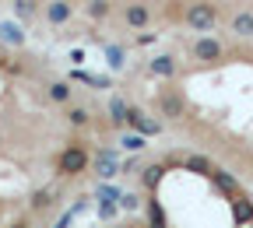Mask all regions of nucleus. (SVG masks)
<instances>
[{"mask_svg": "<svg viewBox=\"0 0 253 228\" xmlns=\"http://www.w3.org/2000/svg\"><path fill=\"white\" fill-rule=\"evenodd\" d=\"M84 165H88V154L81 148H67L60 154V176H78L84 172Z\"/></svg>", "mask_w": 253, "mask_h": 228, "instance_id": "nucleus-1", "label": "nucleus"}, {"mask_svg": "<svg viewBox=\"0 0 253 228\" xmlns=\"http://www.w3.org/2000/svg\"><path fill=\"white\" fill-rule=\"evenodd\" d=\"M186 21H190V25H194L197 32H208V28L214 25V11H211L208 4H194V7H190V11H186Z\"/></svg>", "mask_w": 253, "mask_h": 228, "instance_id": "nucleus-2", "label": "nucleus"}, {"mask_svg": "<svg viewBox=\"0 0 253 228\" xmlns=\"http://www.w3.org/2000/svg\"><path fill=\"white\" fill-rule=\"evenodd\" d=\"M126 123H130V126L137 130V134H158V130H162L155 119H148V116H144V113H137V109L126 113Z\"/></svg>", "mask_w": 253, "mask_h": 228, "instance_id": "nucleus-3", "label": "nucleus"}, {"mask_svg": "<svg viewBox=\"0 0 253 228\" xmlns=\"http://www.w3.org/2000/svg\"><path fill=\"white\" fill-rule=\"evenodd\" d=\"M99 176H102V179H113V176H116V154H113V151H102V154H99Z\"/></svg>", "mask_w": 253, "mask_h": 228, "instance_id": "nucleus-4", "label": "nucleus"}, {"mask_svg": "<svg viewBox=\"0 0 253 228\" xmlns=\"http://www.w3.org/2000/svg\"><path fill=\"white\" fill-rule=\"evenodd\" d=\"M151 71H155V74H162V77H172L176 63H172V56H155V60H151Z\"/></svg>", "mask_w": 253, "mask_h": 228, "instance_id": "nucleus-5", "label": "nucleus"}, {"mask_svg": "<svg viewBox=\"0 0 253 228\" xmlns=\"http://www.w3.org/2000/svg\"><path fill=\"white\" fill-rule=\"evenodd\" d=\"M71 18V4H63V0H56V4H49V21L60 25V21H67Z\"/></svg>", "mask_w": 253, "mask_h": 228, "instance_id": "nucleus-6", "label": "nucleus"}, {"mask_svg": "<svg viewBox=\"0 0 253 228\" xmlns=\"http://www.w3.org/2000/svg\"><path fill=\"white\" fill-rule=\"evenodd\" d=\"M218 53H221V46H218L214 39H201V42H197V56H201V60H214Z\"/></svg>", "mask_w": 253, "mask_h": 228, "instance_id": "nucleus-7", "label": "nucleus"}, {"mask_svg": "<svg viewBox=\"0 0 253 228\" xmlns=\"http://www.w3.org/2000/svg\"><path fill=\"white\" fill-rule=\"evenodd\" d=\"M232 211H236V221H239V225H246V221H253V204H250V200H243V197H239Z\"/></svg>", "mask_w": 253, "mask_h": 228, "instance_id": "nucleus-8", "label": "nucleus"}, {"mask_svg": "<svg viewBox=\"0 0 253 228\" xmlns=\"http://www.w3.org/2000/svg\"><path fill=\"white\" fill-rule=\"evenodd\" d=\"M126 21H130L134 28H141V25L148 21V11H144L141 4H130V7H126Z\"/></svg>", "mask_w": 253, "mask_h": 228, "instance_id": "nucleus-9", "label": "nucleus"}, {"mask_svg": "<svg viewBox=\"0 0 253 228\" xmlns=\"http://www.w3.org/2000/svg\"><path fill=\"white\" fill-rule=\"evenodd\" d=\"M232 28L239 32V36H253V14H239V18L232 21Z\"/></svg>", "mask_w": 253, "mask_h": 228, "instance_id": "nucleus-10", "label": "nucleus"}, {"mask_svg": "<svg viewBox=\"0 0 253 228\" xmlns=\"http://www.w3.org/2000/svg\"><path fill=\"white\" fill-rule=\"evenodd\" d=\"M0 36H4L7 42H25V32L18 25H4V28H0Z\"/></svg>", "mask_w": 253, "mask_h": 228, "instance_id": "nucleus-11", "label": "nucleus"}, {"mask_svg": "<svg viewBox=\"0 0 253 228\" xmlns=\"http://www.w3.org/2000/svg\"><path fill=\"white\" fill-rule=\"evenodd\" d=\"M109 113H113V123H126V113H130V109H126L120 99H113L109 102Z\"/></svg>", "mask_w": 253, "mask_h": 228, "instance_id": "nucleus-12", "label": "nucleus"}, {"mask_svg": "<svg viewBox=\"0 0 253 228\" xmlns=\"http://www.w3.org/2000/svg\"><path fill=\"white\" fill-rule=\"evenodd\" d=\"M123 148H126V151H141V148H144V137H141V134H126V137H123Z\"/></svg>", "mask_w": 253, "mask_h": 228, "instance_id": "nucleus-13", "label": "nucleus"}, {"mask_svg": "<svg viewBox=\"0 0 253 228\" xmlns=\"http://www.w3.org/2000/svg\"><path fill=\"white\" fill-rule=\"evenodd\" d=\"M67 95H71V88H67V84H63V81L49 88V99H56V102H67Z\"/></svg>", "mask_w": 253, "mask_h": 228, "instance_id": "nucleus-14", "label": "nucleus"}, {"mask_svg": "<svg viewBox=\"0 0 253 228\" xmlns=\"http://www.w3.org/2000/svg\"><path fill=\"white\" fill-rule=\"evenodd\" d=\"M88 14H91V18H102V14H109V4H106V0H91V4H88Z\"/></svg>", "mask_w": 253, "mask_h": 228, "instance_id": "nucleus-15", "label": "nucleus"}, {"mask_svg": "<svg viewBox=\"0 0 253 228\" xmlns=\"http://www.w3.org/2000/svg\"><path fill=\"white\" fill-rule=\"evenodd\" d=\"M32 11H36V4H32V0H14V14H18V18H28Z\"/></svg>", "mask_w": 253, "mask_h": 228, "instance_id": "nucleus-16", "label": "nucleus"}, {"mask_svg": "<svg viewBox=\"0 0 253 228\" xmlns=\"http://www.w3.org/2000/svg\"><path fill=\"white\" fill-rule=\"evenodd\" d=\"M106 56H109V63H113L116 71L123 67V49H116V46H106Z\"/></svg>", "mask_w": 253, "mask_h": 228, "instance_id": "nucleus-17", "label": "nucleus"}, {"mask_svg": "<svg viewBox=\"0 0 253 228\" xmlns=\"http://www.w3.org/2000/svg\"><path fill=\"white\" fill-rule=\"evenodd\" d=\"M158 179H162V165H151V169H144V183H148V186H155Z\"/></svg>", "mask_w": 253, "mask_h": 228, "instance_id": "nucleus-18", "label": "nucleus"}, {"mask_svg": "<svg viewBox=\"0 0 253 228\" xmlns=\"http://www.w3.org/2000/svg\"><path fill=\"white\" fill-rule=\"evenodd\" d=\"M162 109H166L169 116H176V113L183 109V102H179V99H162Z\"/></svg>", "mask_w": 253, "mask_h": 228, "instance_id": "nucleus-19", "label": "nucleus"}, {"mask_svg": "<svg viewBox=\"0 0 253 228\" xmlns=\"http://www.w3.org/2000/svg\"><path fill=\"white\" fill-rule=\"evenodd\" d=\"M71 123H74V126H84V123H88V113H84V109H71Z\"/></svg>", "mask_w": 253, "mask_h": 228, "instance_id": "nucleus-20", "label": "nucleus"}, {"mask_svg": "<svg viewBox=\"0 0 253 228\" xmlns=\"http://www.w3.org/2000/svg\"><path fill=\"white\" fill-rule=\"evenodd\" d=\"M186 169H194V172H204V169H208V161H204V158H186Z\"/></svg>", "mask_w": 253, "mask_h": 228, "instance_id": "nucleus-21", "label": "nucleus"}]
</instances>
